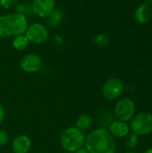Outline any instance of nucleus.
Segmentation results:
<instances>
[{"label": "nucleus", "instance_id": "obj_1", "mask_svg": "<svg viewBox=\"0 0 152 153\" xmlns=\"http://www.w3.org/2000/svg\"><path fill=\"white\" fill-rule=\"evenodd\" d=\"M85 148L90 153H116V143L108 130L98 128L85 137Z\"/></svg>", "mask_w": 152, "mask_h": 153}, {"label": "nucleus", "instance_id": "obj_2", "mask_svg": "<svg viewBox=\"0 0 152 153\" xmlns=\"http://www.w3.org/2000/svg\"><path fill=\"white\" fill-rule=\"evenodd\" d=\"M85 134L75 127H68L63 131L60 136L62 148L68 152H75L82 148L85 143Z\"/></svg>", "mask_w": 152, "mask_h": 153}, {"label": "nucleus", "instance_id": "obj_3", "mask_svg": "<svg viewBox=\"0 0 152 153\" xmlns=\"http://www.w3.org/2000/svg\"><path fill=\"white\" fill-rule=\"evenodd\" d=\"M130 130L137 135H147L152 133V114L141 112L130 120Z\"/></svg>", "mask_w": 152, "mask_h": 153}, {"label": "nucleus", "instance_id": "obj_4", "mask_svg": "<svg viewBox=\"0 0 152 153\" xmlns=\"http://www.w3.org/2000/svg\"><path fill=\"white\" fill-rule=\"evenodd\" d=\"M114 111L117 120L127 122L135 115V104L130 98L124 97L117 100L115 105Z\"/></svg>", "mask_w": 152, "mask_h": 153}, {"label": "nucleus", "instance_id": "obj_5", "mask_svg": "<svg viewBox=\"0 0 152 153\" xmlns=\"http://www.w3.org/2000/svg\"><path fill=\"white\" fill-rule=\"evenodd\" d=\"M30 42L37 45L45 43L49 38V31L46 25L40 22H34L28 26L25 32Z\"/></svg>", "mask_w": 152, "mask_h": 153}, {"label": "nucleus", "instance_id": "obj_6", "mask_svg": "<svg viewBox=\"0 0 152 153\" xmlns=\"http://www.w3.org/2000/svg\"><path fill=\"white\" fill-rule=\"evenodd\" d=\"M124 91V83L118 78H110L103 85L102 93L105 99L114 100L117 99Z\"/></svg>", "mask_w": 152, "mask_h": 153}, {"label": "nucleus", "instance_id": "obj_7", "mask_svg": "<svg viewBox=\"0 0 152 153\" xmlns=\"http://www.w3.org/2000/svg\"><path fill=\"white\" fill-rule=\"evenodd\" d=\"M20 66L22 71L26 73H37L42 66V59L39 55L35 53H29L22 57L20 61Z\"/></svg>", "mask_w": 152, "mask_h": 153}, {"label": "nucleus", "instance_id": "obj_8", "mask_svg": "<svg viewBox=\"0 0 152 153\" xmlns=\"http://www.w3.org/2000/svg\"><path fill=\"white\" fill-rule=\"evenodd\" d=\"M31 7L34 14L46 18L56 8V0H33Z\"/></svg>", "mask_w": 152, "mask_h": 153}, {"label": "nucleus", "instance_id": "obj_9", "mask_svg": "<svg viewBox=\"0 0 152 153\" xmlns=\"http://www.w3.org/2000/svg\"><path fill=\"white\" fill-rule=\"evenodd\" d=\"M12 149L14 153H29L31 149V141L25 134L15 137L12 143Z\"/></svg>", "mask_w": 152, "mask_h": 153}, {"label": "nucleus", "instance_id": "obj_10", "mask_svg": "<svg viewBox=\"0 0 152 153\" xmlns=\"http://www.w3.org/2000/svg\"><path fill=\"white\" fill-rule=\"evenodd\" d=\"M14 37L13 23L11 13L0 15V38L6 39Z\"/></svg>", "mask_w": 152, "mask_h": 153}, {"label": "nucleus", "instance_id": "obj_11", "mask_svg": "<svg viewBox=\"0 0 152 153\" xmlns=\"http://www.w3.org/2000/svg\"><path fill=\"white\" fill-rule=\"evenodd\" d=\"M130 126L126 122L116 120L112 122L109 126L108 132L112 134L113 137L125 138L130 133Z\"/></svg>", "mask_w": 152, "mask_h": 153}, {"label": "nucleus", "instance_id": "obj_12", "mask_svg": "<svg viewBox=\"0 0 152 153\" xmlns=\"http://www.w3.org/2000/svg\"><path fill=\"white\" fill-rule=\"evenodd\" d=\"M11 16H12V20H13V23L14 36L25 34V32L28 29V26H29L27 17L23 14L17 13H11Z\"/></svg>", "mask_w": 152, "mask_h": 153}, {"label": "nucleus", "instance_id": "obj_13", "mask_svg": "<svg viewBox=\"0 0 152 153\" xmlns=\"http://www.w3.org/2000/svg\"><path fill=\"white\" fill-rule=\"evenodd\" d=\"M65 16V13L62 9L60 8H55L51 13H49L46 17V22L47 25L49 28H56L63 21Z\"/></svg>", "mask_w": 152, "mask_h": 153}, {"label": "nucleus", "instance_id": "obj_14", "mask_svg": "<svg viewBox=\"0 0 152 153\" xmlns=\"http://www.w3.org/2000/svg\"><path fill=\"white\" fill-rule=\"evenodd\" d=\"M134 16L138 22L146 23L151 18V10L148 4H142L136 9Z\"/></svg>", "mask_w": 152, "mask_h": 153}, {"label": "nucleus", "instance_id": "obj_15", "mask_svg": "<svg viewBox=\"0 0 152 153\" xmlns=\"http://www.w3.org/2000/svg\"><path fill=\"white\" fill-rule=\"evenodd\" d=\"M30 43V40L28 39V38L26 37L25 34L14 36V38L13 39V42H12L13 48L18 50V51H23V50L27 49Z\"/></svg>", "mask_w": 152, "mask_h": 153}, {"label": "nucleus", "instance_id": "obj_16", "mask_svg": "<svg viewBox=\"0 0 152 153\" xmlns=\"http://www.w3.org/2000/svg\"><path fill=\"white\" fill-rule=\"evenodd\" d=\"M93 125V119L90 115L83 114L81 115L76 120V127L81 131H86L90 129Z\"/></svg>", "mask_w": 152, "mask_h": 153}, {"label": "nucleus", "instance_id": "obj_17", "mask_svg": "<svg viewBox=\"0 0 152 153\" xmlns=\"http://www.w3.org/2000/svg\"><path fill=\"white\" fill-rule=\"evenodd\" d=\"M139 135L133 132L129 133L125 137V146L129 150H133L137 147V145L139 144Z\"/></svg>", "mask_w": 152, "mask_h": 153}, {"label": "nucleus", "instance_id": "obj_18", "mask_svg": "<svg viewBox=\"0 0 152 153\" xmlns=\"http://www.w3.org/2000/svg\"><path fill=\"white\" fill-rule=\"evenodd\" d=\"M13 8L15 11L14 13L23 14L26 17L34 14L32 11V7H31V4H24V3H18Z\"/></svg>", "mask_w": 152, "mask_h": 153}, {"label": "nucleus", "instance_id": "obj_19", "mask_svg": "<svg viewBox=\"0 0 152 153\" xmlns=\"http://www.w3.org/2000/svg\"><path fill=\"white\" fill-rule=\"evenodd\" d=\"M94 43L99 47H104L108 43V37L104 33L97 34L94 38Z\"/></svg>", "mask_w": 152, "mask_h": 153}, {"label": "nucleus", "instance_id": "obj_20", "mask_svg": "<svg viewBox=\"0 0 152 153\" xmlns=\"http://www.w3.org/2000/svg\"><path fill=\"white\" fill-rule=\"evenodd\" d=\"M18 3L19 0H0V6L4 9H11L13 8Z\"/></svg>", "mask_w": 152, "mask_h": 153}, {"label": "nucleus", "instance_id": "obj_21", "mask_svg": "<svg viewBox=\"0 0 152 153\" xmlns=\"http://www.w3.org/2000/svg\"><path fill=\"white\" fill-rule=\"evenodd\" d=\"M9 141V135L4 130L0 128V146H4L8 143Z\"/></svg>", "mask_w": 152, "mask_h": 153}, {"label": "nucleus", "instance_id": "obj_22", "mask_svg": "<svg viewBox=\"0 0 152 153\" xmlns=\"http://www.w3.org/2000/svg\"><path fill=\"white\" fill-rule=\"evenodd\" d=\"M4 117H5V110L4 108V107L0 104V125L4 120Z\"/></svg>", "mask_w": 152, "mask_h": 153}, {"label": "nucleus", "instance_id": "obj_23", "mask_svg": "<svg viewBox=\"0 0 152 153\" xmlns=\"http://www.w3.org/2000/svg\"><path fill=\"white\" fill-rule=\"evenodd\" d=\"M74 153H90L88 152V150L86 149V148H81V149H79L78 151H76Z\"/></svg>", "mask_w": 152, "mask_h": 153}, {"label": "nucleus", "instance_id": "obj_24", "mask_svg": "<svg viewBox=\"0 0 152 153\" xmlns=\"http://www.w3.org/2000/svg\"><path fill=\"white\" fill-rule=\"evenodd\" d=\"M54 39H55V40H56V42H57V43H58V41H59L60 43L63 41V40H62V38H61L60 36H57V35L54 37Z\"/></svg>", "mask_w": 152, "mask_h": 153}, {"label": "nucleus", "instance_id": "obj_25", "mask_svg": "<svg viewBox=\"0 0 152 153\" xmlns=\"http://www.w3.org/2000/svg\"><path fill=\"white\" fill-rule=\"evenodd\" d=\"M144 153H152V148H151V149H148L147 151H145V152H144Z\"/></svg>", "mask_w": 152, "mask_h": 153}, {"label": "nucleus", "instance_id": "obj_26", "mask_svg": "<svg viewBox=\"0 0 152 153\" xmlns=\"http://www.w3.org/2000/svg\"><path fill=\"white\" fill-rule=\"evenodd\" d=\"M126 153H137V152H127Z\"/></svg>", "mask_w": 152, "mask_h": 153}, {"label": "nucleus", "instance_id": "obj_27", "mask_svg": "<svg viewBox=\"0 0 152 153\" xmlns=\"http://www.w3.org/2000/svg\"><path fill=\"white\" fill-rule=\"evenodd\" d=\"M146 1H147L148 3H151V2H152V0H146Z\"/></svg>", "mask_w": 152, "mask_h": 153}, {"label": "nucleus", "instance_id": "obj_28", "mask_svg": "<svg viewBox=\"0 0 152 153\" xmlns=\"http://www.w3.org/2000/svg\"><path fill=\"white\" fill-rule=\"evenodd\" d=\"M0 88H1V82H0Z\"/></svg>", "mask_w": 152, "mask_h": 153}]
</instances>
